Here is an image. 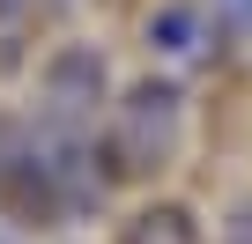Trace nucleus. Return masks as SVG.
<instances>
[{"mask_svg": "<svg viewBox=\"0 0 252 244\" xmlns=\"http://www.w3.org/2000/svg\"><path fill=\"white\" fill-rule=\"evenodd\" d=\"M178 148V81H134L111 111V170L156 178Z\"/></svg>", "mask_w": 252, "mask_h": 244, "instance_id": "nucleus-1", "label": "nucleus"}, {"mask_svg": "<svg viewBox=\"0 0 252 244\" xmlns=\"http://www.w3.org/2000/svg\"><path fill=\"white\" fill-rule=\"evenodd\" d=\"M96 52H60L52 59V126H60V118H67V126H74V111L96 96Z\"/></svg>", "mask_w": 252, "mask_h": 244, "instance_id": "nucleus-2", "label": "nucleus"}, {"mask_svg": "<svg viewBox=\"0 0 252 244\" xmlns=\"http://www.w3.org/2000/svg\"><path fill=\"white\" fill-rule=\"evenodd\" d=\"M126 244H200V222H193V207L156 200V207H141L126 222Z\"/></svg>", "mask_w": 252, "mask_h": 244, "instance_id": "nucleus-3", "label": "nucleus"}, {"mask_svg": "<svg viewBox=\"0 0 252 244\" xmlns=\"http://www.w3.org/2000/svg\"><path fill=\"white\" fill-rule=\"evenodd\" d=\"M215 8H222L230 30H252V0H215Z\"/></svg>", "mask_w": 252, "mask_h": 244, "instance_id": "nucleus-4", "label": "nucleus"}, {"mask_svg": "<svg viewBox=\"0 0 252 244\" xmlns=\"http://www.w3.org/2000/svg\"><path fill=\"white\" fill-rule=\"evenodd\" d=\"M15 8H23V0H0V15H15Z\"/></svg>", "mask_w": 252, "mask_h": 244, "instance_id": "nucleus-5", "label": "nucleus"}, {"mask_svg": "<svg viewBox=\"0 0 252 244\" xmlns=\"http://www.w3.org/2000/svg\"><path fill=\"white\" fill-rule=\"evenodd\" d=\"M237 244H252V237H237Z\"/></svg>", "mask_w": 252, "mask_h": 244, "instance_id": "nucleus-6", "label": "nucleus"}, {"mask_svg": "<svg viewBox=\"0 0 252 244\" xmlns=\"http://www.w3.org/2000/svg\"><path fill=\"white\" fill-rule=\"evenodd\" d=\"M0 244H8V237H0Z\"/></svg>", "mask_w": 252, "mask_h": 244, "instance_id": "nucleus-7", "label": "nucleus"}]
</instances>
